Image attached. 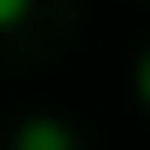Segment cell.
Returning a JSON list of instances; mask_svg holds the SVG:
<instances>
[{"instance_id": "1", "label": "cell", "mask_w": 150, "mask_h": 150, "mask_svg": "<svg viewBox=\"0 0 150 150\" xmlns=\"http://www.w3.org/2000/svg\"><path fill=\"white\" fill-rule=\"evenodd\" d=\"M12 150H75V133L58 121V115H29L12 139Z\"/></svg>"}, {"instance_id": "2", "label": "cell", "mask_w": 150, "mask_h": 150, "mask_svg": "<svg viewBox=\"0 0 150 150\" xmlns=\"http://www.w3.org/2000/svg\"><path fill=\"white\" fill-rule=\"evenodd\" d=\"M133 93H139V98L150 104V46L139 52V64H133Z\"/></svg>"}, {"instance_id": "3", "label": "cell", "mask_w": 150, "mask_h": 150, "mask_svg": "<svg viewBox=\"0 0 150 150\" xmlns=\"http://www.w3.org/2000/svg\"><path fill=\"white\" fill-rule=\"evenodd\" d=\"M29 6H35V0H0V29L23 23V18H29Z\"/></svg>"}]
</instances>
